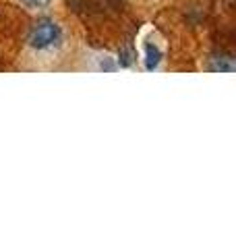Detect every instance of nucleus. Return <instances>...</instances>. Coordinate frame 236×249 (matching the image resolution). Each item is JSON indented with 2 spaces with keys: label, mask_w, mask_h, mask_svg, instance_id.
Wrapping results in <instances>:
<instances>
[{
  "label": "nucleus",
  "mask_w": 236,
  "mask_h": 249,
  "mask_svg": "<svg viewBox=\"0 0 236 249\" xmlns=\"http://www.w3.org/2000/svg\"><path fill=\"white\" fill-rule=\"evenodd\" d=\"M23 4H27L29 9H46L52 0H21Z\"/></svg>",
  "instance_id": "7ed1b4c3"
},
{
  "label": "nucleus",
  "mask_w": 236,
  "mask_h": 249,
  "mask_svg": "<svg viewBox=\"0 0 236 249\" xmlns=\"http://www.w3.org/2000/svg\"><path fill=\"white\" fill-rule=\"evenodd\" d=\"M160 58H162L160 48H157L155 44H147L145 46V67H147V71H153V69L157 67V62H160Z\"/></svg>",
  "instance_id": "f03ea898"
},
{
  "label": "nucleus",
  "mask_w": 236,
  "mask_h": 249,
  "mask_svg": "<svg viewBox=\"0 0 236 249\" xmlns=\"http://www.w3.org/2000/svg\"><path fill=\"white\" fill-rule=\"evenodd\" d=\"M62 40V31L56 21L39 19L29 31V46L34 50H50Z\"/></svg>",
  "instance_id": "f257e3e1"
}]
</instances>
